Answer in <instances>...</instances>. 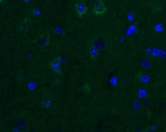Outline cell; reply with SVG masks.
I'll use <instances>...</instances> for the list:
<instances>
[{
  "instance_id": "30bf717a",
  "label": "cell",
  "mask_w": 166,
  "mask_h": 132,
  "mask_svg": "<svg viewBox=\"0 0 166 132\" xmlns=\"http://www.w3.org/2000/svg\"><path fill=\"white\" fill-rule=\"evenodd\" d=\"M161 6H160V5H155L154 6V10H156V11H160V10H161Z\"/></svg>"
},
{
  "instance_id": "5bb4252c",
  "label": "cell",
  "mask_w": 166,
  "mask_h": 132,
  "mask_svg": "<svg viewBox=\"0 0 166 132\" xmlns=\"http://www.w3.org/2000/svg\"><path fill=\"white\" fill-rule=\"evenodd\" d=\"M155 1H159V0H155Z\"/></svg>"
},
{
  "instance_id": "7a4b0ae2",
  "label": "cell",
  "mask_w": 166,
  "mask_h": 132,
  "mask_svg": "<svg viewBox=\"0 0 166 132\" xmlns=\"http://www.w3.org/2000/svg\"><path fill=\"white\" fill-rule=\"evenodd\" d=\"M50 42V36L48 33H46L42 35L41 36L37 38L33 43L39 47L46 46Z\"/></svg>"
},
{
  "instance_id": "8fae6325",
  "label": "cell",
  "mask_w": 166,
  "mask_h": 132,
  "mask_svg": "<svg viewBox=\"0 0 166 132\" xmlns=\"http://www.w3.org/2000/svg\"><path fill=\"white\" fill-rule=\"evenodd\" d=\"M85 88L86 92L87 93H90V88L89 86L87 85V84H86L85 86Z\"/></svg>"
},
{
  "instance_id": "52a82bcc",
  "label": "cell",
  "mask_w": 166,
  "mask_h": 132,
  "mask_svg": "<svg viewBox=\"0 0 166 132\" xmlns=\"http://www.w3.org/2000/svg\"><path fill=\"white\" fill-rule=\"evenodd\" d=\"M93 45H94L97 49H99V50L102 49V48H103V43L102 42V41H100L99 39H96V40H95V41L94 42Z\"/></svg>"
},
{
  "instance_id": "277c9868",
  "label": "cell",
  "mask_w": 166,
  "mask_h": 132,
  "mask_svg": "<svg viewBox=\"0 0 166 132\" xmlns=\"http://www.w3.org/2000/svg\"><path fill=\"white\" fill-rule=\"evenodd\" d=\"M76 8L78 15L82 17L83 15L86 14L88 10V8L86 6L83 0H80L75 5Z\"/></svg>"
},
{
  "instance_id": "7c38bea8",
  "label": "cell",
  "mask_w": 166,
  "mask_h": 132,
  "mask_svg": "<svg viewBox=\"0 0 166 132\" xmlns=\"http://www.w3.org/2000/svg\"><path fill=\"white\" fill-rule=\"evenodd\" d=\"M22 71H20V73H19V77H18V79H19V80H20V79H22Z\"/></svg>"
},
{
  "instance_id": "6da1fadb",
  "label": "cell",
  "mask_w": 166,
  "mask_h": 132,
  "mask_svg": "<svg viewBox=\"0 0 166 132\" xmlns=\"http://www.w3.org/2000/svg\"><path fill=\"white\" fill-rule=\"evenodd\" d=\"M107 10V7L104 5L102 0H97L95 3L93 11L95 14L97 16L103 14L106 12Z\"/></svg>"
},
{
  "instance_id": "5b68a950",
  "label": "cell",
  "mask_w": 166,
  "mask_h": 132,
  "mask_svg": "<svg viewBox=\"0 0 166 132\" xmlns=\"http://www.w3.org/2000/svg\"><path fill=\"white\" fill-rule=\"evenodd\" d=\"M90 55L93 60H96L99 55V50L97 49L93 44H92L89 47Z\"/></svg>"
},
{
  "instance_id": "8992f818",
  "label": "cell",
  "mask_w": 166,
  "mask_h": 132,
  "mask_svg": "<svg viewBox=\"0 0 166 132\" xmlns=\"http://www.w3.org/2000/svg\"><path fill=\"white\" fill-rule=\"evenodd\" d=\"M51 104L50 98L47 96H45L42 102V106L46 108H48Z\"/></svg>"
},
{
  "instance_id": "3957f363",
  "label": "cell",
  "mask_w": 166,
  "mask_h": 132,
  "mask_svg": "<svg viewBox=\"0 0 166 132\" xmlns=\"http://www.w3.org/2000/svg\"><path fill=\"white\" fill-rule=\"evenodd\" d=\"M49 67L56 74L59 75H61V63L59 58L54 59L49 64Z\"/></svg>"
},
{
  "instance_id": "4fadbf2b",
  "label": "cell",
  "mask_w": 166,
  "mask_h": 132,
  "mask_svg": "<svg viewBox=\"0 0 166 132\" xmlns=\"http://www.w3.org/2000/svg\"><path fill=\"white\" fill-rule=\"evenodd\" d=\"M3 0H0V2L1 3H2V2H3Z\"/></svg>"
},
{
  "instance_id": "9c48e42d",
  "label": "cell",
  "mask_w": 166,
  "mask_h": 132,
  "mask_svg": "<svg viewBox=\"0 0 166 132\" xmlns=\"http://www.w3.org/2000/svg\"><path fill=\"white\" fill-rule=\"evenodd\" d=\"M17 124V126L19 128H22L24 126V123L22 120H18Z\"/></svg>"
},
{
  "instance_id": "ba28073f",
  "label": "cell",
  "mask_w": 166,
  "mask_h": 132,
  "mask_svg": "<svg viewBox=\"0 0 166 132\" xmlns=\"http://www.w3.org/2000/svg\"><path fill=\"white\" fill-rule=\"evenodd\" d=\"M27 29H28V23H27V20L26 19L22 24V25H20V31H27Z\"/></svg>"
}]
</instances>
